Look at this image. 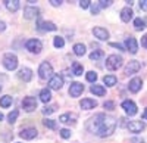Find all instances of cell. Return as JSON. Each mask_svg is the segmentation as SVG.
Wrapping results in <instances>:
<instances>
[{
    "instance_id": "cell-44",
    "label": "cell",
    "mask_w": 147,
    "mask_h": 143,
    "mask_svg": "<svg viewBox=\"0 0 147 143\" xmlns=\"http://www.w3.org/2000/svg\"><path fill=\"white\" fill-rule=\"evenodd\" d=\"M141 46L144 47V49H147V34H144L141 37Z\"/></svg>"
},
{
    "instance_id": "cell-22",
    "label": "cell",
    "mask_w": 147,
    "mask_h": 143,
    "mask_svg": "<svg viewBox=\"0 0 147 143\" xmlns=\"http://www.w3.org/2000/svg\"><path fill=\"white\" fill-rule=\"evenodd\" d=\"M77 120V115L75 114H63L59 117V121L60 123H65V124H71V123H75Z\"/></svg>"
},
{
    "instance_id": "cell-34",
    "label": "cell",
    "mask_w": 147,
    "mask_h": 143,
    "mask_svg": "<svg viewBox=\"0 0 147 143\" xmlns=\"http://www.w3.org/2000/svg\"><path fill=\"white\" fill-rule=\"evenodd\" d=\"M85 78H87V81H90V83H96V80H97V73H94V71H88L87 75H85Z\"/></svg>"
},
{
    "instance_id": "cell-2",
    "label": "cell",
    "mask_w": 147,
    "mask_h": 143,
    "mask_svg": "<svg viewBox=\"0 0 147 143\" xmlns=\"http://www.w3.org/2000/svg\"><path fill=\"white\" fill-rule=\"evenodd\" d=\"M122 64H124V59H122V56L119 55H110L106 58V68L109 71H116L122 66Z\"/></svg>"
},
{
    "instance_id": "cell-28",
    "label": "cell",
    "mask_w": 147,
    "mask_h": 143,
    "mask_svg": "<svg viewBox=\"0 0 147 143\" xmlns=\"http://www.w3.org/2000/svg\"><path fill=\"white\" fill-rule=\"evenodd\" d=\"M72 71H74V75H82L84 66H82L80 62H74V64H72Z\"/></svg>"
},
{
    "instance_id": "cell-12",
    "label": "cell",
    "mask_w": 147,
    "mask_h": 143,
    "mask_svg": "<svg viewBox=\"0 0 147 143\" xmlns=\"http://www.w3.org/2000/svg\"><path fill=\"white\" fill-rule=\"evenodd\" d=\"M82 91H84V86L81 84V83H72L71 84V87H69V94L72 98H80L81 94H82Z\"/></svg>"
},
{
    "instance_id": "cell-27",
    "label": "cell",
    "mask_w": 147,
    "mask_h": 143,
    "mask_svg": "<svg viewBox=\"0 0 147 143\" xmlns=\"http://www.w3.org/2000/svg\"><path fill=\"white\" fill-rule=\"evenodd\" d=\"M103 83H105L106 86L112 87V86H115L116 83H118V78H116L115 75H105V78H103Z\"/></svg>"
},
{
    "instance_id": "cell-1",
    "label": "cell",
    "mask_w": 147,
    "mask_h": 143,
    "mask_svg": "<svg viewBox=\"0 0 147 143\" xmlns=\"http://www.w3.org/2000/svg\"><path fill=\"white\" fill-rule=\"evenodd\" d=\"M87 130L99 137H107L110 136L115 128H116V120L112 115H106V114H96L94 117H91L90 120L85 124Z\"/></svg>"
},
{
    "instance_id": "cell-13",
    "label": "cell",
    "mask_w": 147,
    "mask_h": 143,
    "mask_svg": "<svg viewBox=\"0 0 147 143\" xmlns=\"http://www.w3.org/2000/svg\"><path fill=\"white\" fill-rule=\"evenodd\" d=\"M93 34L96 39H99L102 41H106L109 39V31L106 28H102V27H94L93 28Z\"/></svg>"
},
{
    "instance_id": "cell-11",
    "label": "cell",
    "mask_w": 147,
    "mask_h": 143,
    "mask_svg": "<svg viewBox=\"0 0 147 143\" xmlns=\"http://www.w3.org/2000/svg\"><path fill=\"white\" fill-rule=\"evenodd\" d=\"M63 86V78L60 75H53L50 80H49V87L52 90H60Z\"/></svg>"
},
{
    "instance_id": "cell-8",
    "label": "cell",
    "mask_w": 147,
    "mask_h": 143,
    "mask_svg": "<svg viewBox=\"0 0 147 143\" xmlns=\"http://www.w3.org/2000/svg\"><path fill=\"white\" fill-rule=\"evenodd\" d=\"M140 68H141V64L138 61H129L127 64L125 69H124V74H127V75L136 74V73H138V71H140Z\"/></svg>"
},
{
    "instance_id": "cell-18",
    "label": "cell",
    "mask_w": 147,
    "mask_h": 143,
    "mask_svg": "<svg viewBox=\"0 0 147 143\" xmlns=\"http://www.w3.org/2000/svg\"><path fill=\"white\" fill-rule=\"evenodd\" d=\"M18 77H19V80L28 83V81H31V78H32V71H31L30 68H21V69L18 71Z\"/></svg>"
},
{
    "instance_id": "cell-40",
    "label": "cell",
    "mask_w": 147,
    "mask_h": 143,
    "mask_svg": "<svg viewBox=\"0 0 147 143\" xmlns=\"http://www.w3.org/2000/svg\"><path fill=\"white\" fill-rule=\"evenodd\" d=\"M99 9H100L99 5H91V14L93 15H97V14H99Z\"/></svg>"
},
{
    "instance_id": "cell-36",
    "label": "cell",
    "mask_w": 147,
    "mask_h": 143,
    "mask_svg": "<svg viewBox=\"0 0 147 143\" xmlns=\"http://www.w3.org/2000/svg\"><path fill=\"white\" fill-rule=\"evenodd\" d=\"M97 3H99L100 9H105V7H109L113 2H112V0H100V2H97Z\"/></svg>"
},
{
    "instance_id": "cell-39",
    "label": "cell",
    "mask_w": 147,
    "mask_h": 143,
    "mask_svg": "<svg viewBox=\"0 0 147 143\" xmlns=\"http://www.w3.org/2000/svg\"><path fill=\"white\" fill-rule=\"evenodd\" d=\"M80 6H81L82 9H87V7L91 6V2H90V0H81V2H80Z\"/></svg>"
},
{
    "instance_id": "cell-38",
    "label": "cell",
    "mask_w": 147,
    "mask_h": 143,
    "mask_svg": "<svg viewBox=\"0 0 147 143\" xmlns=\"http://www.w3.org/2000/svg\"><path fill=\"white\" fill-rule=\"evenodd\" d=\"M103 108H105V109H113V108H115V102H112V100L105 102V103H103Z\"/></svg>"
},
{
    "instance_id": "cell-43",
    "label": "cell",
    "mask_w": 147,
    "mask_h": 143,
    "mask_svg": "<svg viewBox=\"0 0 147 143\" xmlns=\"http://www.w3.org/2000/svg\"><path fill=\"white\" fill-rule=\"evenodd\" d=\"M49 3H52V6L57 7V6H60V5H62L63 2H62V0H50V2H49Z\"/></svg>"
},
{
    "instance_id": "cell-42",
    "label": "cell",
    "mask_w": 147,
    "mask_h": 143,
    "mask_svg": "<svg viewBox=\"0 0 147 143\" xmlns=\"http://www.w3.org/2000/svg\"><path fill=\"white\" fill-rule=\"evenodd\" d=\"M129 143H144V139H141V137H132L129 140Z\"/></svg>"
},
{
    "instance_id": "cell-14",
    "label": "cell",
    "mask_w": 147,
    "mask_h": 143,
    "mask_svg": "<svg viewBox=\"0 0 147 143\" xmlns=\"http://www.w3.org/2000/svg\"><path fill=\"white\" fill-rule=\"evenodd\" d=\"M125 49H127L129 53L136 55V53L138 52V44H137V40L134 39V37H128V39L125 40Z\"/></svg>"
},
{
    "instance_id": "cell-24",
    "label": "cell",
    "mask_w": 147,
    "mask_h": 143,
    "mask_svg": "<svg viewBox=\"0 0 147 143\" xmlns=\"http://www.w3.org/2000/svg\"><path fill=\"white\" fill-rule=\"evenodd\" d=\"M90 90H91V93L96 94V96H105L106 94V89L103 86H99V84H93Z\"/></svg>"
},
{
    "instance_id": "cell-16",
    "label": "cell",
    "mask_w": 147,
    "mask_h": 143,
    "mask_svg": "<svg viewBox=\"0 0 147 143\" xmlns=\"http://www.w3.org/2000/svg\"><path fill=\"white\" fill-rule=\"evenodd\" d=\"M141 87H143V80L138 78V77L132 78V80L129 81V84H128V89H129V91H132V93H138V91L141 90Z\"/></svg>"
},
{
    "instance_id": "cell-5",
    "label": "cell",
    "mask_w": 147,
    "mask_h": 143,
    "mask_svg": "<svg viewBox=\"0 0 147 143\" xmlns=\"http://www.w3.org/2000/svg\"><path fill=\"white\" fill-rule=\"evenodd\" d=\"M25 47H27V50H30L31 53H40L43 50V43L38 39H30V40H27Z\"/></svg>"
},
{
    "instance_id": "cell-49",
    "label": "cell",
    "mask_w": 147,
    "mask_h": 143,
    "mask_svg": "<svg viewBox=\"0 0 147 143\" xmlns=\"http://www.w3.org/2000/svg\"><path fill=\"white\" fill-rule=\"evenodd\" d=\"M0 90H2V86H0Z\"/></svg>"
},
{
    "instance_id": "cell-45",
    "label": "cell",
    "mask_w": 147,
    "mask_h": 143,
    "mask_svg": "<svg viewBox=\"0 0 147 143\" xmlns=\"http://www.w3.org/2000/svg\"><path fill=\"white\" fill-rule=\"evenodd\" d=\"M110 46H112V47H116V49H119V50H125V47L122 46V44H119V43H110Z\"/></svg>"
},
{
    "instance_id": "cell-3",
    "label": "cell",
    "mask_w": 147,
    "mask_h": 143,
    "mask_svg": "<svg viewBox=\"0 0 147 143\" xmlns=\"http://www.w3.org/2000/svg\"><path fill=\"white\" fill-rule=\"evenodd\" d=\"M3 66L9 71H13L18 68V58L13 53H6L3 56Z\"/></svg>"
},
{
    "instance_id": "cell-20",
    "label": "cell",
    "mask_w": 147,
    "mask_h": 143,
    "mask_svg": "<svg viewBox=\"0 0 147 143\" xmlns=\"http://www.w3.org/2000/svg\"><path fill=\"white\" fill-rule=\"evenodd\" d=\"M3 3H5V6H6V9L9 12H16L19 9V6H21L19 0H5Z\"/></svg>"
},
{
    "instance_id": "cell-23",
    "label": "cell",
    "mask_w": 147,
    "mask_h": 143,
    "mask_svg": "<svg viewBox=\"0 0 147 143\" xmlns=\"http://www.w3.org/2000/svg\"><path fill=\"white\" fill-rule=\"evenodd\" d=\"M50 99H52V91H50V89H43L41 91H40V100L43 102V103H47V102H50Z\"/></svg>"
},
{
    "instance_id": "cell-17",
    "label": "cell",
    "mask_w": 147,
    "mask_h": 143,
    "mask_svg": "<svg viewBox=\"0 0 147 143\" xmlns=\"http://www.w3.org/2000/svg\"><path fill=\"white\" fill-rule=\"evenodd\" d=\"M38 28L41 30V31H56L57 30V27H56V24H53V22H50V21H41V19H38Z\"/></svg>"
},
{
    "instance_id": "cell-9",
    "label": "cell",
    "mask_w": 147,
    "mask_h": 143,
    "mask_svg": "<svg viewBox=\"0 0 147 143\" xmlns=\"http://www.w3.org/2000/svg\"><path fill=\"white\" fill-rule=\"evenodd\" d=\"M122 109L127 112V115L132 117V115L137 114V105L134 103L132 100H124L122 102Z\"/></svg>"
},
{
    "instance_id": "cell-31",
    "label": "cell",
    "mask_w": 147,
    "mask_h": 143,
    "mask_svg": "<svg viewBox=\"0 0 147 143\" xmlns=\"http://www.w3.org/2000/svg\"><path fill=\"white\" fill-rule=\"evenodd\" d=\"M18 115H19V111H18V109H13V111H12V112L7 115V121H9L10 124H13V123L16 121Z\"/></svg>"
},
{
    "instance_id": "cell-21",
    "label": "cell",
    "mask_w": 147,
    "mask_h": 143,
    "mask_svg": "<svg viewBox=\"0 0 147 143\" xmlns=\"http://www.w3.org/2000/svg\"><path fill=\"white\" fill-rule=\"evenodd\" d=\"M132 15H134V12H132V9L129 6H127V7H124L121 10V19L124 22H129L132 19Z\"/></svg>"
},
{
    "instance_id": "cell-25",
    "label": "cell",
    "mask_w": 147,
    "mask_h": 143,
    "mask_svg": "<svg viewBox=\"0 0 147 143\" xmlns=\"http://www.w3.org/2000/svg\"><path fill=\"white\" fill-rule=\"evenodd\" d=\"M74 53H75L77 56H84L85 55V46L82 43L74 44Z\"/></svg>"
},
{
    "instance_id": "cell-29",
    "label": "cell",
    "mask_w": 147,
    "mask_h": 143,
    "mask_svg": "<svg viewBox=\"0 0 147 143\" xmlns=\"http://www.w3.org/2000/svg\"><path fill=\"white\" fill-rule=\"evenodd\" d=\"M134 28H136L137 31L144 30V28H146V22H144V19H141V18H136V19H134Z\"/></svg>"
},
{
    "instance_id": "cell-37",
    "label": "cell",
    "mask_w": 147,
    "mask_h": 143,
    "mask_svg": "<svg viewBox=\"0 0 147 143\" xmlns=\"http://www.w3.org/2000/svg\"><path fill=\"white\" fill-rule=\"evenodd\" d=\"M53 112H55V106H44L43 108V114L44 115H50Z\"/></svg>"
},
{
    "instance_id": "cell-19",
    "label": "cell",
    "mask_w": 147,
    "mask_h": 143,
    "mask_svg": "<svg viewBox=\"0 0 147 143\" xmlns=\"http://www.w3.org/2000/svg\"><path fill=\"white\" fill-rule=\"evenodd\" d=\"M80 106L82 109H85V111H88V109H94L96 106H97V100H94V99H82L81 102H80Z\"/></svg>"
},
{
    "instance_id": "cell-35",
    "label": "cell",
    "mask_w": 147,
    "mask_h": 143,
    "mask_svg": "<svg viewBox=\"0 0 147 143\" xmlns=\"http://www.w3.org/2000/svg\"><path fill=\"white\" fill-rule=\"evenodd\" d=\"M59 134H60V137H62V139H69V137H71V130L62 128V130L59 131Z\"/></svg>"
},
{
    "instance_id": "cell-46",
    "label": "cell",
    "mask_w": 147,
    "mask_h": 143,
    "mask_svg": "<svg viewBox=\"0 0 147 143\" xmlns=\"http://www.w3.org/2000/svg\"><path fill=\"white\" fill-rule=\"evenodd\" d=\"M5 30H6V24L3 21H0V33H3Z\"/></svg>"
},
{
    "instance_id": "cell-33",
    "label": "cell",
    "mask_w": 147,
    "mask_h": 143,
    "mask_svg": "<svg viewBox=\"0 0 147 143\" xmlns=\"http://www.w3.org/2000/svg\"><path fill=\"white\" fill-rule=\"evenodd\" d=\"M43 124L47 127V128H52V130H55L57 125H56V121H53V120H49V118H46V120H43Z\"/></svg>"
},
{
    "instance_id": "cell-7",
    "label": "cell",
    "mask_w": 147,
    "mask_h": 143,
    "mask_svg": "<svg viewBox=\"0 0 147 143\" xmlns=\"http://www.w3.org/2000/svg\"><path fill=\"white\" fill-rule=\"evenodd\" d=\"M37 133H38V131H37L34 127H27V128H22V130H21L19 136H21L24 140H32V139L37 137Z\"/></svg>"
},
{
    "instance_id": "cell-4",
    "label": "cell",
    "mask_w": 147,
    "mask_h": 143,
    "mask_svg": "<svg viewBox=\"0 0 147 143\" xmlns=\"http://www.w3.org/2000/svg\"><path fill=\"white\" fill-rule=\"evenodd\" d=\"M38 75L41 80H47V78H52L53 77V66L49 64V62H43L38 68Z\"/></svg>"
},
{
    "instance_id": "cell-15",
    "label": "cell",
    "mask_w": 147,
    "mask_h": 143,
    "mask_svg": "<svg viewBox=\"0 0 147 143\" xmlns=\"http://www.w3.org/2000/svg\"><path fill=\"white\" fill-rule=\"evenodd\" d=\"M127 128L129 130L131 133H141L143 130L146 128V124H144L143 121H131V123L127 125Z\"/></svg>"
},
{
    "instance_id": "cell-41",
    "label": "cell",
    "mask_w": 147,
    "mask_h": 143,
    "mask_svg": "<svg viewBox=\"0 0 147 143\" xmlns=\"http://www.w3.org/2000/svg\"><path fill=\"white\" fill-rule=\"evenodd\" d=\"M140 9L141 10H147V0H140Z\"/></svg>"
},
{
    "instance_id": "cell-48",
    "label": "cell",
    "mask_w": 147,
    "mask_h": 143,
    "mask_svg": "<svg viewBox=\"0 0 147 143\" xmlns=\"http://www.w3.org/2000/svg\"><path fill=\"white\" fill-rule=\"evenodd\" d=\"M2 120H3V114H2V112H0V121H2Z\"/></svg>"
},
{
    "instance_id": "cell-10",
    "label": "cell",
    "mask_w": 147,
    "mask_h": 143,
    "mask_svg": "<svg viewBox=\"0 0 147 143\" xmlns=\"http://www.w3.org/2000/svg\"><path fill=\"white\" fill-rule=\"evenodd\" d=\"M40 15V9L37 6H28L24 9V18L25 19H34Z\"/></svg>"
},
{
    "instance_id": "cell-32",
    "label": "cell",
    "mask_w": 147,
    "mask_h": 143,
    "mask_svg": "<svg viewBox=\"0 0 147 143\" xmlns=\"http://www.w3.org/2000/svg\"><path fill=\"white\" fill-rule=\"evenodd\" d=\"M53 46L57 47V49H60V47H63V46H65V40H63L62 37H59V35H57V37L53 39Z\"/></svg>"
},
{
    "instance_id": "cell-26",
    "label": "cell",
    "mask_w": 147,
    "mask_h": 143,
    "mask_svg": "<svg viewBox=\"0 0 147 143\" xmlns=\"http://www.w3.org/2000/svg\"><path fill=\"white\" fill-rule=\"evenodd\" d=\"M12 102H13V99H12V96H9V94L0 98V106H2V108H9L12 105Z\"/></svg>"
},
{
    "instance_id": "cell-6",
    "label": "cell",
    "mask_w": 147,
    "mask_h": 143,
    "mask_svg": "<svg viewBox=\"0 0 147 143\" xmlns=\"http://www.w3.org/2000/svg\"><path fill=\"white\" fill-rule=\"evenodd\" d=\"M22 108L24 111H27V112H32L37 109V99L35 98H25L22 100Z\"/></svg>"
},
{
    "instance_id": "cell-47",
    "label": "cell",
    "mask_w": 147,
    "mask_h": 143,
    "mask_svg": "<svg viewBox=\"0 0 147 143\" xmlns=\"http://www.w3.org/2000/svg\"><path fill=\"white\" fill-rule=\"evenodd\" d=\"M143 120H147V108H146L144 112H143Z\"/></svg>"
},
{
    "instance_id": "cell-30",
    "label": "cell",
    "mask_w": 147,
    "mask_h": 143,
    "mask_svg": "<svg viewBox=\"0 0 147 143\" xmlns=\"http://www.w3.org/2000/svg\"><path fill=\"white\" fill-rule=\"evenodd\" d=\"M103 50H94V52H91L90 53V59L91 61H99L100 58H103Z\"/></svg>"
}]
</instances>
